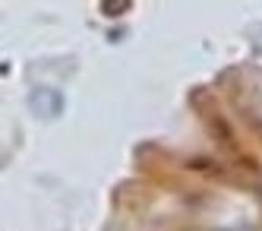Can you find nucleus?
Listing matches in <instances>:
<instances>
[{"label":"nucleus","mask_w":262,"mask_h":231,"mask_svg":"<svg viewBox=\"0 0 262 231\" xmlns=\"http://www.w3.org/2000/svg\"><path fill=\"white\" fill-rule=\"evenodd\" d=\"M120 10H126V4H107V13H120Z\"/></svg>","instance_id":"nucleus-1"}]
</instances>
